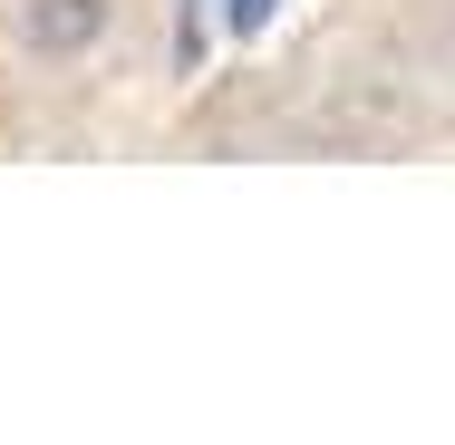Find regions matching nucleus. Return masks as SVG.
Here are the masks:
<instances>
[{"label": "nucleus", "instance_id": "1", "mask_svg": "<svg viewBox=\"0 0 455 445\" xmlns=\"http://www.w3.org/2000/svg\"><path fill=\"white\" fill-rule=\"evenodd\" d=\"M116 0H20V49L29 59H88L107 39Z\"/></svg>", "mask_w": 455, "mask_h": 445}, {"label": "nucleus", "instance_id": "2", "mask_svg": "<svg viewBox=\"0 0 455 445\" xmlns=\"http://www.w3.org/2000/svg\"><path fill=\"white\" fill-rule=\"evenodd\" d=\"M213 20H223V39H252L262 20H272V0H204Z\"/></svg>", "mask_w": 455, "mask_h": 445}]
</instances>
